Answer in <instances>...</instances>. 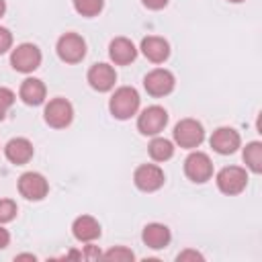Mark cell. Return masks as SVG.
<instances>
[{"label":"cell","mask_w":262,"mask_h":262,"mask_svg":"<svg viewBox=\"0 0 262 262\" xmlns=\"http://www.w3.org/2000/svg\"><path fill=\"white\" fill-rule=\"evenodd\" d=\"M141 53H143L149 61L162 63V61H166L168 55H170V45H168L166 39L151 35V37H145V39L141 41Z\"/></svg>","instance_id":"15"},{"label":"cell","mask_w":262,"mask_h":262,"mask_svg":"<svg viewBox=\"0 0 262 262\" xmlns=\"http://www.w3.org/2000/svg\"><path fill=\"white\" fill-rule=\"evenodd\" d=\"M16 215V205L10 199H0V223L12 221Z\"/></svg>","instance_id":"23"},{"label":"cell","mask_w":262,"mask_h":262,"mask_svg":"<svg viewBox=\"0 0 262 262\" xmlns=\"http://www.w3.org/2000/svg\"><path fill=\"white\" fill-rule=\"evenodd\" d=\"M12 102H14V92L0 86V121L6 117V111L12 106Z\"/></svg>","instance_id":"24"},{"label":"cell","mask_w":262,"mask_h":262,"mask_svg":"<svg viewBox=\"0 0 262 262\" xmlns=\"http://www.w3.org/2000/svg\"><path fill=\"white\" fill-rule=\"evenodd\" d=\"M104 258H106V260H133V258H135V254H133L131 250H127V248L119 246V248L108 250V252L104 254Z\"/></svg>","instance_id":"25"},{"label":"cell","mask_w":262,"mask_h":262,"mask_svg":"<svg viewBox=\"0 0 262 262\" xmlns=\"http://www.w3.org/2000/svg\"><path fill=\"white\" fill-rule=\"evenodd\" d=\"M211 147L221 156L233 154L239 147V133L231 127H219L211 135Z\"/></svg>","instance_id":"12"},{"label":"cell","mask_w":262,"mask_h":262,"mask_svg":"<svg viewBox=\"0 0 262 262\" xmlns=\"http://www.w3.org/2000/svg\"><path fill=\"white\" fill-rule=\"evenodd\" d=\"M8 242H10V233L4 227H0V250H4L8 246Z\"/></svg>","instance_id":"29"},{"label":"cell","mask_w":262,"mask_h":262,"mask_svg":"<svg viewBox=\"0 0 262 262\" xmlns=\"http://www.w3.org/2000/svg\"><path fill=\"white\" fill-rule=\"evenodd\" d=\"M115 82H117V74H115L113 66H108V63H94L88 70V84L98 92L111 90L115 86Z\"/></svg>","instance_id":"13"},{"label":"cell","mask_w":262,"mask_h":262,"mask_svg":"<svg viewBox=\"0 0 262 262\" xmlns=\"http://www.w3.org/2000/svg\"><path fill=\"white\" fill-rule=\"evenodd\" d=\"M49 190V184L45 180V176H41L39 172H25L18 178V192L27 199V201H41Z\"/></svg>","instance_id":"10"},{"label":"cell","mask_w":262,"mask_h":262,"mask_svg":"<svg viewBox=\"0 0 262 262\" xmlns=\"http://www.w3.org/2000/svg\"><path fill=\"white\" fill-rule=\"evenodd\" d=\"M147 149H149V156H151L156 162H166V160H170L172 154H174L172 141H168V139H164V137L151 139V143H149Z\"/></svg>","instance_id":"20"},{"label":"cell","mask_w":262,"mask_h":262,"mask_svg":"<svg viewBox=\"0 0 262 262\" xmlns=\"http://www.w3.org/2000/svg\"><path fill=\"white\" fill-rule=\"evenodd\" d=\"M4 156H6L12 164H16V166L27 164V162L33 158V143H31L29 139H25V137H14V139H10V141L6 143Z\"/></svg>","instance_id":"14"},{"label":"cell","mask_w":262,"mask_h":262,"mask_svg":"<svg viewBox=\"0 0 262 262\" xmlns=\"http://www.w3.org/2000/svg\"><path fill=\"white\" fill-rule=\"evenodd\" d=\"M45 123L53 129H63L72 123L74 119V108L66 98H53L45 106Z\"/></svg>","instance_id":"5"},{"label":"cell","mask_w":262,"mask_h":262,"mask_svg":"<svg viewBox=\"0 0 262 262\" xmlns=\"http://www.w3.org/2000/svg\"><path fill=\"white\" fill-rule=\"evenodd\" d=\"M10 45H12V33H10L8 29L0 27V55H2L4 51H8Z\"/></svg>","instance_id":"26"},{"label":"cell","mask_w":262,"mask_h":262,"mask_svg":"<svg viewBox=\"0 0 262 262\" xmlns=\"http://www.w3.org/2000/svg\"><path fill=\"white\" fill-rule=\"evenodd\" d=\"M104 6V0H74V8L82 16H96Z\"/></svg>","instance_id":"22"},{"label":"cell","mask_w":262,"mask_h":262,"mask_svg":"<svg viewBox=\"0 0 262 262\" xmlns=\"http://www.w3.org/2000/svg\"><path fill=\"white\" fill-rule=\"evenodd\" d=\"M108 108H111V115L115 119H121V121L131 119L137 113V108H139V94H137V90L131 88V86H121L111 96Z\"/></svg>","instance_id":"1"},{"label":"cell","mask_w":262,"mask_h":262,"mask_svg":"<svg viewBox=\"0 0 262 262\" xmlns=\"http://www.w3.org/2000/svg\"><path fill=\"white\" fill-rule=\"evenodd\" d=\"M168 123V113L166 108L154 104V106H147L139 119H137V129L143 133V135H158Z\"/></svg>","instance_id":"9"},{"label":"cell","mask_w":262,"mask_h":262,"mask_svg":"<svg viewBox=\"0 0 262 262\" xmlns=\"http://www.w3.org/2000/svg\"><path fill=\"white\" fill-rule=\"evenodd\" d=\"M244 162L252 172H262V145L258 141H252L244 149Z\"/></svg>","instance_id":"21"},{"label":"cell","mask_w":262,"mask_h":262,"mask_svg":"<svg viewBox=\"0 0 262 262\" xmlns=\"http://www.w3.org/2000/svg\"><path fill=\"white\" fill-rule=\"evenodd\" d=\"M164 180H166V176H164L162 168L156 166V164H141V166L135 170V174H133L135 186H137L139 190H143V192H154V190H158V188L164 184Z\"/></svg>","instance_id":"8"},{"label":"cell","mask_w":262,"mask_h":262,"mask_svg":"<svg viewBox=\"0 0 262 262\" xmlns=\"http://www.w3.org/2000/svg\"><path fill=\"white\" fill-rule=\"evenodd\" d=\"M57 55L66 63H78L86 55V41L78 33H66L57 41Z\"/></svg>","instance_id":"3"},{"label":"cell","mask_w":262,"mask_h":262,"mask_svg":"<svg viewBox=\"0 0 262 262\" xmlns=\"http://www.w3.org/2000/svg\"><path fill=\"white\" fill-rule=\"evenodd\" d=\"M186 258H192V260H203V256H201L199 252H194V250H186V252L178 254V260H186Z\"/></svg>","instance_id":"28"},{"label":"cell","mask_w":262,"mask_h":262,"mask_svg":"<svg viewBox=\"0 0 262 262\" xmlns=\"http://www.w3.org/2000/svg\"><path fill=\"white\" fill-rule=\"evenodd\" d=\"M184 174L192 182H207L213 176V164L207 154L203 151H192L184 160Z\"/></svg>","instance_id":"7"},{"label":"cell","mask_w":262,"mask_h":262,"mask_svg":"<svg viewBox=\"0 0 262 262\" xmlns=\"http://www.w3.org/2000/svg\"><path fill=\"white\" fill-rule=\"evenodd\" d=\"M248 184V174L239 166H227L217 174V186L225 194H239Z\"/></svg>","instance_id":"6"},{"label":"cell","mask_w":262,"mask_h":262,"mask_svg":"<svg viewBox=\"0 0 262 262\" xmlns=\"http://www.w3.org/2000/svg\"><path fill=\"white\" fill-rule=\"evenodd\" d=\"M10 63L16 72L29 74L41 66V51L33 43H23L10 53Z\"/></svg>","instance_id":"4"},{"label":"cell","mask_w":262,"mask_h":262,"mask_svg":"<svg viewBox=\"0 0 262 262\" xmlns=\"http://www.w3.org/2000/svg\"><path fill=\"white\" fill-rule=\"evenodd\" d=\"M20 98L25 104H41L45 100V84L37 78H27L23 84H20V90H18Z\"/></svg>","instance_id":"19"},{"label":"cell","mask_w":262,"mask_h":262,"mask_svg":"<svg viewBox=\"0 0 262 262\" xmlns=\"http://www.w3.org/2000/svg\"><path fill=\"white\" fill-rule=\"evenodd\" d=\"M72 233H74V237L78 242H92V239H96L100 235V223L90 215H82V217H78L74 221Z\"/></svg>","instance_id":"18"},{"label":"cell","mask_w":262,"mask_h":262,"mask_svg":"<svg viewBox=\"0 0 262 262\" xmlns=\"http://www.w3.org/2000/svg\"><path fill=\"white\" fill-rule=\"evenodd\" d=\"M108 55H111V59H113L115 63L127 66V63H131V61L135 59L137 49H135V45H133L127 37H117V39H113L111 45H108Z\"/></svg>","instance_id":"16"},{"label":"cell","mask_w":262,"mask_h":262,"mask_svg":"<svg viewBox=\"0 0 262 262\" xmlns=\"http://www.w3.org/2000/svg\"><path fill=\"white\" fill-rule=\"evenodd\" d=\"M4 10H6V2H4V0H0V16L4 14Z\"/></svg>","instance_id":"30"},{"label":"cell","mask_w":262,"mask_h":262,"mask_svg":"<svg viewBox=\"0 0 262 262\" xmlns=\"http://www.w3.org/2000/svg\"><path fill=\"white\" fill-rule=\"evenodd\" d=\"M229 2H233V4H239V2H244V0H229Z\"/></svg>","instance_id":"31"},{"label":"cell","mask_w":262,"mask_h":262,"mask_svg":"<svg viewBox=\"0 0 262 262\" xmlns=\"http://www.w3.org/2000/svg\"><path fill=\"white\" fill-rule=\"evenodd\" d=\"M143 86L151 96H166L174 90V76L172 72L158 68V70H151L143 78Z\"/></svg>","instance_id":"11"},{"label":"cell","mask_w":262,"mask_h":262,"mask_svg":"<svg viewBox=\"0 0 262 262\" xmlns=\"http://www.w3.org/2000/svg\"><path fill=\"white\" fill-rule=\"evenodd\" d=\"M205 139V129L196 119H182L174 127V141L180 147H199Z\"/></svg>","instance_id":"2"},{"label":"cell","mask_w":262,"mask_h":262,"mask_svg":"<svg viewBox=\"0 0 262 262\" xmlns=\"http://www.w3.org/2000/svg\"><path fill=\"white\" fill-rule=\"evenodd\" d=\"M170 229L162 223H149L143 227V233H141V239L147 248L151 250H160V248H166L170 244Z\"/></svg>","instance_id":"17"},{"label":"cell","mask_w":262,"mask_h":262,"mask_svg":"<svg viewBox=\"0 0 262 262\" xmlns=\"http://www.w3.org/2000/svg\"><path fill=\"white\" fill-rule=\"evenodd\" d=\"M147 8H151V10H160V8H164L166 4H168V0H141Z\"/></svg>","instance_id":"27"}]
</instances>
